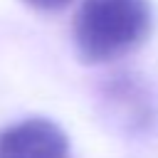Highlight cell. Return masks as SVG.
<instances>
[{
  "mask_svg": "<svg viewBox=\"0 0 158 158\" xmlns=\"http://www.w3.org/2000/svg\"><path fill=\"white\" fill-rule=\"evenodd\" d=\"M151 30V0H81L74 15V47L81 62L104 64L138 49Z\"/></svg>",
  "mask_w": 158,
  "mask_h": 158,
  "instance_id": "1",
  "label": "cell"
},
{
  "mask_svg": "<svg viewBox=\"0 0 158 158\" xmlns=\"http://www.w3.org/2000/svg\"><path fill=\"white\" fill-rule=\"evenodd\" d=\"M99 99L106 106V116L126 133H141L156 121V96L143 77L131 72L109 77Z\"/></svg>",
  "mask_w": 158,
  "mask_h": 158,
  "instance_id": "2",
  "label": "cell"
},
{
  "mask_svg": "<svg viewBox=\"0 0 158 158\" xmlns=\"http://www.w3.org/2000/svg\"><path fill=\"white\" fill-rule=\"evenodd\" d=\"M0 158H69V141L54 121L32 116L0 131Z\"/></svg>",
  "mask_w": 158,
  "mask_h": 158,
  "instance_id": "3",
  "label": "cell"
},
{
  "mask_svg": "<svg viewBox=\"0 0 158 158\" xmlns=\"http://www.w3.org/2000/svg\"><path fill=\"white\" fill-rule=\"evenodd\" d=\"M25 2L32 5V7H37V10H62L72 0H25Z\"/></svg>",
  "mask_w": 158,
  "mask_h": 158,
  "instance_id": "4",
  "label": "cell"
}]
</instances>
